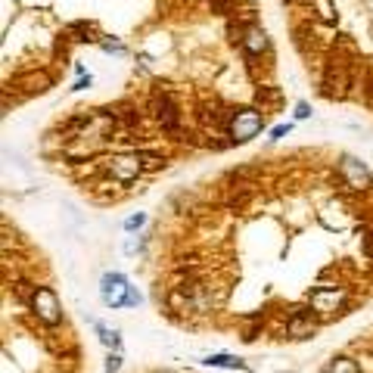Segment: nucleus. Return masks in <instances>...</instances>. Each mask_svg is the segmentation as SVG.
Segmentation results:
<instances>
[{"label": "nucleus", "mask_w": 373, "mask_h": 373, "mask_svg": "<svg viewBox=\"0 0 373 373\" xmlns=\"http://www.w3.org/2000/svg\"><path fill=\"white\" fill-rule=\"evenodd\" d=\"M128 293H131V286H128V277H124V274H119V271L103 274V280H100V299H103V305L124 308V305H128Z\"/></svg>", "instance_id": "obj_2"}, {"label": "nucleus", "mask_w": 373, "mask_h": 373, "mask_svg": "<svg viewBox=\"0 0 373 373\" xmlns=\"http://www.w3.org/2000/svg\"><path fill=\"white\" fill-rule=\"evenodd\" d=\"M289 128H293V124H277V128L271 131V140H280V137H286Z\"/></svg>", "instance_id": "obj_15"}, {"label": "nucleus", "mask_w": 373, "mask_h": 373, "mask_svg": "<svg viewBox=\"0 0 373 373\" xmlns=\"http://www.w3.org/2000/svg\"><path fill=\"white\" fill-rule=\"evenodd\" d=\"M308 115H311L308 103H299V106H295V119H308Z\"/></svg>", "instance_id": "obj_16"}, {"label": "nucleus", "mask_w": 373, "mask_h": 373, "mask_svg": "<svg viewBox=\"0 0 373 373\" xmlns=\"http://www.w3.org/2000/svg\"><path fill=\"white\" fill-rule=\"evenodd\" d=\"M159 373H168V370H159Z\"/></svg>", "instance_id": "obj_18"}, {"label": "nucleus", "mask_w": 373, "mask_h": 373, "mask_svg": "<svg viewBox=\"0 0 373 373\" xmlns=\"http://www.w3.org/2000/svg\"><path fill=\"white\" fill-rule=\"evenodd\" d=\"M339 175H342V181L351 186V190H367L370 186V168L361 162L358 156H342L339 159Z\"/></svg>", "instance_id": "obj_6"}, {"label": "nucleus", "mask_w": 373, "mask_h": 373, "mask_svg": "<svg viewBox=\"0 0 373 373\" xmlns=\"http://www.w3.org/2000/svg\"><path fill=\"white\" fill-rule=\"evenodd\" d=\"M85 87H91V75H87V78H81V81H78V85H75V87H72V91H85Z\"/></svg>", "instance_id": "obj_17"}, {"label": "nucleus", "mask_w": 373, "mask_h": 373, "mask_svg": "<svg viewBox=\"0 0 373 373\" xmlns=\"http://www.w3.org/2000/svg\"><path fill=\"white\" fill-rule=\"evenodd\" d=\"M321 373H361V367H358L351 358H345V355H339V358H333V361L327 364Z\"/></svg>", "instance_id": "obj_10"}, {"label": "nucleus", "mask_w": 373, "mask_h": 373, "mask_svg": "<svg viewBox=\"0 0 373 373\" xmlns=\"http://www.w3.org/2000/svg\"><path fill=\"white\" fill-rule=\"evenodd\" d=\"M106 171L115 177L119 184H131L137 175L143 171V156L137 153H122V156H112L106 165Z\"/></svg>", "instance_id": "obj_5"}, {"label": "nucleus", "mask_w": 373, "mask_h": 373, "mask_svg": "<svg viewBox=\"0 0 373 373\" xmlns=\"http://www.w3.org/2000/svg\"><path fill=\"white\" fill-rule=\"evenodd\" d=\"M119 367H122V355L119 351H112V355L106 358V373H119Z\"/></svg>", "instance_id": "obj_13"}, {"label": "nucleus", "mask_w": 373, "mask_h": 373, "mask_svg": "<svg viewBox=\"0 0 373 373\" xmlns=\"http://www.w3.org/2000/svg\"><path fill=\"white\" fill-rule=\"evenodd\" d=\"M308 302H311V311L314 314H321V317H330V314H336L342 305H345V289H336V286H317L314 293L308 295Z\"/></svg>", "instance_id": "obj_4"}, {"label": "nucleus", "mask_w": 373, "mask_h": 373, "mask_svg": "<svg viewBox=\"0 0 373 373\" xmlns=\"http://www.w3.org/2000/svg\"><path fill=\"white\" fill-rule=\"evenodd\" d=\"M31 311L38 314L41 323H47V327H57V323L62 321L59 299H57V293H53L50 286H34V293H31Z\"/></svg>", "instance_id": "obj_1"}, {"label": "nucleus", "mask_w": 373, "mask_h": 373, "mask_svg": "<svg viewBox=\"0 0 373 373\" xmlns=\"http://www.w3.org/2000/svg\"><path fill=\"white\" fill-rule=\"evenodd\" d=\"M96 333H100V342L106 345V349L119 351V345H122V336H119V330H109V327H103V323H96Z\"/></svg>", "instance_id": "obj_11"}, {"label": "nucleus", "mask_w": 373, "mask_h": 373, "mask_svg": "<svg viewBox=\"0 0 373 373\" xmlns=\"http://www.w3.org/2000/svg\"><path fill=\"white\" fill-rule=\"evenodd\" d=\"M261 128H265V119H261L258 109H240L231 119V137L237 143H249L252 137L261 134Z\"/></svg>", "instance_id": "obj_3"}, {"label": "nucleus", "mask_w": 373, "mask_h": 373, "mask_svg": "<svg viewBox=\"0 0 373 373\" xmlns=\"http://www.w3.org/2000/svg\"><path fill=\"white\" fill-rule=\"evenodd\" d=\"M286 333L293 336V339H308V336H314V321H311V314H293L286 323Z\"/></svg>", "instance_id": "obj_8"}, {"label": "nucleus", "mask_w": 373, "mask_h": 373, "mask_svg": "<svg viewBox=\"0 0 373 373\" xmlns=\"http://www.w3.org/2000/svg\"><path fill=\"white\" fill-rule=\"evenodd\" d=\"M203 364H209V367H227V370H249V364L243 358H233V355H209Z\"/></svg>", "instance_id": "obj_9"}, {"label": "nucleus", "mask_w": 373, "mask_h": 373, "mask_svg": "<svg viewBox=\"0 0 373 373\" xmlns=\"http://www.w3.org/2000/svg\"><path fill=\"white\" fill-rule=\"evenodd\" d=\"M140 302H143V295L137 293L134 286H131V293H128V305H124V308H137V305H140Z\"/></svg>", "instance_id": "obj_14"}, {"label": "nucleus", "mask_w": 373, "mask_h": 373, "mask_svg": "<svg viewBox=\"0 0 373 373\" xmlns=\"http://www.w3.org/2000/svg\"><path fill=\"white\" fill-rule=\"evenodd\" d=\"M143 224H147V215H131L124 221V231H140Z\"/></svg>", "instance_id": "obj_12"}, {"label": "nucleus", "mask_w": 373, "mask_h": 373, "mask_svg": "<svg viewBox=\"0 0 373 373\" xmlns=\"http://www.w3.org/2000/svg\"><path fill=\"white\" fill-rule=\"evenodd\" d=\"M243 47L246 53H252V57H258L261 50H268V34L261 25H246L243 29Z\"/></svg>", "instance_id": "obj_7"}]
</instances>
